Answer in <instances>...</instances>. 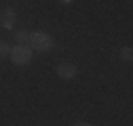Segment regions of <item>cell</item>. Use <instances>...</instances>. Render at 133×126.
<instances>
[{
	"instance_id": "1",
	"label": "cell",
	"mask_w": 133,
	"mask_h": 126,
	"mask_svg": "<svg viewBox=\"0 0 133 126\" xmlns=\"http://www.w3.org/2000/svg\"><path fill=\"white\" fill-rule=\"evenodd\" d=\"M9 57L13 59L15 65H28L32 61V49L28 44H17V46H11V53Z\"/></svg>"
},
{
	"instance_id": "2",
	"label": "cell",
	"mask_w": 133,
	"mask_h": 126,
	"mask_svg": "<svg viewBox=\"0 0 133 126\" xmlns=\"http://www.w3.org/2000/svg\"><path fill=\"white\" fill-rule=\"evenodd\" d=\"M53 44H55V42H53V36L44 34V32H36V34H32V38H30V46H32V49H36L38 53L51 51Z\"/></svg>"
},
{
	"instance_id": "3",
	"label": "cell",
	"mask_w": 133,
	"mask_h": 126,
	"mask_svg": "<svg viewBox=\"0 0 133 126\" xmlns=\"http://www.w3.org/2000/svg\"><path fill=\"white\" fill-rule=\"evenodd\" d=\"M57 76L63 78V80H72V78L76 76V65H74V63H70V61L59 63V65H57Z\"/></svg>"
},
{
	"instance_id": "4",
	"label": "cell",
	"mask_w": 133,
	"mask_h": 126,
	"mask_svg": "<svg viewBox=\"0 0 133 126\" xmlns=\"http://www.w3.org/2000/svg\"><path fill=\"white\" fill-rule=\"evenodd\" d=\"M0 25H2L4 29H13V27H15V11H13V9H4V11H2Z\"/></svg>"
},
{
	"instance_id": "5",
	"label": "cell",
	"mask_w": 133,
	"mask_h": 126,
	"mask_svg": "<svg viewBox=\"0 0 133 126\" xmlns=\"http://www.w3.org/2000/svg\"><path fill=\"white\" fill-rule=\"evenodd\" d=\"M30 38H32V34H30L28 29H19L17 32V42L19 44H28L30 46Z\"/></svg>"
},
{
	"instance_id": "6",
	"label": "cell",
	"mask_w": 133,
	"mask_h": 126,
	"mask_svg": "<svg viewBox=\"0 0 133 126\" xmlns=\"http://www.w3.org/2000/svg\"><path fill=\"white\" fill-rule=\"evenodd\" d=\"M121 59H123L125 63H131V59H133V51L129 49V46H125V49L121 51Z\"/></svg>"
},
{
	"instance_id": "7",
	"label": "cell",
	"mask_w": 133,
	"mask_h": 126,
	"mask_svg": "<svg viewBox=\"0 0 133 126\" xmlns=\"http://www.w3.org/2000/svg\"><path fill=\"white\" fill-rule=\"evenodd\" d=\"M9 53H11V46H9L6 42H0V59L9 57Z\"/></svg>"
},
{
	"instance_id": "8",
	"label": "cell",
	"mask_w": 133,
	"mask_h": 126,
	"mask_svg": "<svg viewBox=\"0 0 133 126\" xmlns=\"http://www.w3.org/2000/svg\"><path fill=\"white\" fill-rule=\"evenodd\" d=\"M72 126H91L89 122H76V124H72Z\"/></svg>"
},
{
	"instance_id": "9",
	"label": "cell",
	"mask_w": 133,
	"mask_h": 126,
	"mask_svg": "<svg viewBox=\"0 0 133 126\" xmlns=\"http://www.w3.org/2000/svg\"><path fill=\"white\" fill-rule=\"evenodd\" d=\"M59 2H61V4H72L74 0H59Z\"/></svg>"
}]
</instances>
